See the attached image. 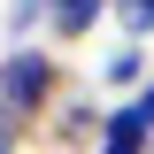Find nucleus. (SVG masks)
Returning <instances> with one entry per match:
<instances>
[{"label":"nucleus","mask_w":154,"mask_h":154,"mask_svg":"<svg viewBox=\"0 0 154 154\" xmlns=\"http://www.w3.org/2000/svg\"><path fill=\"white\" fill-rule=\"evenodd\" d=\"M62 62H54V46H8L0 54V100L16 116H31V131L54 116V100H62Z\"/></svg>","instance_id":"f257e3e1"},{"label":"nucleus","mask_w":154,"mask_h":154,"mask_svg":"<svg viewBox=\"0 0 154 154\" xmlns=\"http://www.w3.org/2000/svg\"><path fill=\"white\" fill-rule=\"evenodd\" d=\"M46 123H54V146H62V154H85V146H100V123H108V108H93V100H69V93H62Z\"/></svg>","instance_id":"f03ea898"},{"label":"nucleus","mask_w":154,"mask_h":154,"mask_svg":"<svg viewBox=\"0 0 154 154\" xmlns=\"http://www.w3.org/2000/svg\"><path fill=\"white\" fill-rule=\"evenodd\" d=\"M100 23H108V0H54L46 8V38L54 46H85Z\"/></svg>","instance_id":"7ed1b4c3"},{"label":"nucleus","mask_w":154,"mask_h":154,"mask_svg":"<svg viewBox=\"0 0 154 154\" xmlns=\"http://www.w3.org/2000/svg\"><path fill=\"white\" fill-rule=\"evenodd\" d=\"M93 154H154V123L131 108V100H116L108 123H100V146H93Z\"/></svg>","instance_id":"20e7f679"},{"label":"nucleus","mask_w":154,"mask_h":154,"mask_svg":"<svg viewBox=\"0 0 154 154\" xmlns=\"http://www.w3.org/2000/svg\"><path fill=\"white\" fill-rule=\"evenodd\" d=\"M146 77H154V69H146V38H123V46H108V54H100V85H108V93L131 100Z\"/></svg>","instance_id":"39448f33"},{"label":"nucleus","mask_w":154,"mask_h":154,"mask_svg":"<svg viewBox=\"0 0 154 154\" xmlns=\"http://www.w3.org/2000/svg\"><path fill=\"white\" fill-rule=\"evenodd\" d=\"M46 8H54V0H8V16H0L8 46H31V31H46Z\"/></svg>","instance_id":"423d86ee"},{"label":"nucleus","mask_w":154,"mask_h":154,"mask_svg":"<svg viewBox=\"0 0 154 154\" xmlns=\"http://www.w3.org/2000/svg\"><path fill=\"white\" fill-rule=\"evenodd\" d=\"M108 23L123 38H146V46H154V0H108Z\"/></svg>","instance_id":"0eeeda50"},{"label":"nucleus","mask_w":154,"mask_h":154,"mask_svg":"<svg viewBox=\"0 0 154 154\" xmlns=\"http://www.w3.org/2000/svg\"><path fill=\"white\" fill-rule=\"evenodd\" d=\"M23 146H31V116H16L0 100V154H23Z\"/></svg>","instance_id":"6e6552de"}]
</instances>
